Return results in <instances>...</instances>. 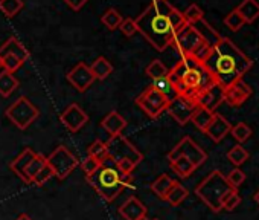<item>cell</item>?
Returning <instances> with one entry per match:
<instances>
[{"mask_svg": "<svg viewBox=\"0 0 259 220\" xmlns=\"http://www.w3.org/2000/svg\"><path fill=\"white\" fill-rule=\"evenodd\" d=\"M138 31L159 52L172 45L176 34L188 23L168 0H151L150 7L135 20Z\"/></svg>", "mask_w": 259, "mask_h": 220, "instance_id": "cell-1", "label": "cell"}, {"mask_svg": "<svg viewBox=\"0 0 259 220\" xmlns=\"http://www.w3.org/2000/svg\"><path fill=\"white\" fill-rule=\"evenodd\" d=\"M204 66L213 75L217 84L223 89L229 87L253 67V60L244 54L230 39L221 37L210 49Z\"/></svg>", "mask_w": 259, "mask_h": 220, "instance_id": "cell-2", "label": "cell"}, {"mask_svg": "<svg viewBox=\"0 0 259 220\" xmlns=\"http://www.w3.org/2000/svg\"><path fill=\"white\" fill-rule=\"evenodd\" d=\"M168 80L177 90V95H186L191 98H197L198 93L217 84L213 75L204 66L191 57H183L180 61L168 72Z\"/></svg>", "mask_w": 259, "mask_h": 220, "instance_id": "cell-3", "label": "cell"}, {"mask_svg": "<svg viewBox=\"0 0 259 220\" xmlns=\"http://www.w3.org/2000/svg\"><path fill=\"white\" fill-rule=\"evenodd\" d=\"M87 182L105 202H113L125 190V185L120 180V173L117 171L116 164L111 158H107L101 164V168L95 174L87 177Z\"/></svg>", "mask_w": 259, "mask_h": 220, "instance_id": "cell-4", "label": "cell"}, {"mask_svg": "<svg viewBox=\"0 0 259 220\" xmlns=\"http://www.w3.org/2000/svg\"><path fill=\"white\" fill-rule=\"evenodd\" d=\"M171 46L176 48V51L180 54L182 58L191 57L200 63L206 61L212 49V45L203 39V35L198 32V29L194 25H186L185 28H182L176 34Z\"/></svg>", "mask_w": 259, "mask_h": 220, "instance_id": "cell-5", "label": "cell"}, {"mask_svg": "<svg viewBox=\"0 0 259 220\" xmlns=\"http://www.w3.org/2000/svg\"><path fill=\"white\" fill-rule=\"evenodd\" d=\"M232 190L233 188L227 182V177L220 170H213L198 184V187L195 188V194L213 212H218L221 211V203H223L224 196Z\"/></svg>", "mask_w": 259, "mask_h": 220, "instance_id": "cell-6", "label": "cell"}, {"mask_svg": "<svg viewBox=\"0 0 259 220\" xmlns=\"http://www.w3.org/2000/svg\"><path fill=\"white\" fill-rule=\"evenodd\" d=\"M38 108L26 96H20L7 108V118L20 130H26L38 118Z\"/></svg>", "mask_w": 259, "mask_h": 220, "instance_id": "cell-7", "label": "cell"}, {"mask_svg": "<svg viewBox=\"0 0 259 220\" xmlns=\"http://www.w3.org/2000/svg\"><path fill=\"white\" fill-rule=\"evenodd\" d=\"M105 145H107L108 158H111L114 161V164L122 161V159H130V161H133L136 165H139L144 159V155L122 133L110 136V139L105 142Z\"/></svg>", "mask_w": 259, "mask_h": 220, "instance_id": "cell-8", "label": "cell"}, {"mask_svg": "<svg viewBox=\"0 0 259 220\" xmlns=\"http://www.w3.org/2000/svg\"><path fill=\"white\" fill-rule=\"evenodd\" d=\"M48 165L52 168L54 171V176H57L60 180L66 179L78 165V159L75 155L70 153V150L66 147V145H58L48 158Z\"/></svg>", "mask_w": 259, "mask_h": 220, "instance_id": "cell-9", "label": "cell"}, {"mask_svg": "<svg viewBox=\"0 0 259 220\" xmlns=\"http://www.w3.org/2000/svg\"><path fill=\"white\" fill-rule=\"evenodd\" d=\"M136 104L144 110V112L150 118L156 120L163 112H166L169 99L163 93H160L157 89H154L153 86H150L139 98H136Z\"/></svg>", "mask_w": 259, "mask_h": 220, "instance_id": "cell-10", "label": "cell"}, {"mask_svg": "<svg viewBox=\"0 0 259 220\" xmlns=\"http://www.w3.org/2000/svg\"><path fill=\"white\" fill-rule=\"evenodd\" d=\"M177 158H186L189 159L197 168L200 165H203L207 159V153L189 136H185L183 139H180V142L168 153V161L172 162Z\"/></svg>", "mask_w": 259, "mask_h": 220, "instance_id": "cell-11", "label": "cell"}, {"mask_svg": "<svg viewBox=\"0 0 259 220\" xmlns=\"http://www.w3.org/2000/svg\"><path fill=\"white\" fill-rule=\"evenodd\" d=\"M197 107L198 104L194 98L186 96V95H177L176 98L169 101L166 112L177 124L186 126L188 123H191V118L197 110Z\"/></svg>", "mask_w": 259, "mask_h": 220, "instance_id": "cell-12", "label": "cell"}, {"mask_svg": "<svg viewBox=\"0 0 259 220\" xmlns=\"http://www.w3.org/2000/svg\"><path fill=\"white\" fill-rule=\"evenodd\" d=\"M89 115L84 112V110L78 105V104H70L64 112L60 115V121L67 127L69 132L75 133L78 130H81L87 123H89Z\"/></svg>", "mask_w": 259, "mask_h": 220, "instance_id": "cell-13", "label": "cell"}, {"mask_svg": "<svg viewBox=\"0 0 259 220\" xmlns=\"http://www.w3.org/2000/svg\"><path fill=\"white\" fill-rule=\"evenodd\" d=\"M251 95H253L251 86H248L244 81V78L235 81L233 84H230L229 87L224 89V101L232 107L242 105Z\"/></svg>", "mask_w": 259, "mask_h": 220, "instance_id": "cell-14", "label": "cell"}, {"mask_svg": "<svg viewBox=\"0 0 259 220\" xmlns=\"http://www.w3.org/2000/svg\"><path fill=\"white\" fill-rule=\"evenodd\" d=\"M67 81L78 90V92H85L95 81V77L90 70V67L85 63H78L69 74H67Z\"/></svg>", "mask_w": 259, "mask_h": 220, "instance_id": "cell-15", "label": "cell"}, {"mask_svg": "<svg viewBox=\"0 0 259 220\" xmlns=\"http://www.w3.org/2000/svg\"><path fill=\"white\" fill-rule=\"evenodd\" d=\"M195 101L200 107H204V108L210 110V112H215V110L220 107V104L224 102V89L220 84H213L209 89L198 93Z\"/></svg>", "mask_w": 259, "mask_h": 220, "instance_id": "cell-16", "label": "cell"}, {"mask_svg": "<svg viewBox=\"0 0 259 220\" xmlns=\"http://www.w3.org/2000/svg\"><path fill=\"white\" fill-rule=\"evenodd\" d=\"M117 212L123 220H141L147 217V206L138 197L132 196L119 206Z\"/></svg>", "mask_w": 259, "mask_h": 220, "instance_id": "cell-17", "label": "cell"}, {"mask_svg": "<svg viewBox=\"0 0 259 220\" xmlns=\"http://www.w3.org/2000/svg\"><path fill=\"white\" fill-rule=\"evenodd\" d=\"M232 124L221 115V114H213V118L207 129L204 130V135H207L213 142H221L227 135H230Z\"/></svg>", "mask_w": 259, "mask_h": 220, "instance_id": "cell-18", "label": "cell"}, {"mask_svg": "<svg viewBox=\"0 0 259 220\" xmlns=\"http://www.w3.org/2000/svg\"><path fill=\"white\" fill-rule=\"evenodd\" d=\"M5 55H14L17 58H20L23 63L28 61V58H29L28 49L16 37H10L2 46H0V57H5Z\"/></svg>", "mask_w": 259, "mask_h": 220, "instance_id": "cell-19", "label": "cell"}, {"mask_svg": "<svg viewBox=\"0 0 259 220\" xmlns=\"http://www.w3.org/2000/svg\"><path fill=\"white\" fill-rule=\"evenodd\" d=\"M35 156V152L32 149H25L11 164H10V168L23 180L28 184V179H26V167L29 165V162L32 161V158Z\"/></svg>", "mask_w": 259, "mask_h": 220, "instance_id": "cell-20", "label": "cell"}, {"mask_svg": "<svg viewBox=\"0 0 259 220\" xmlns=\"http://www.w3.org/2000/svg\"><path fill=\"white\" fill-rule=\"evenodd\" d=\"M101 126L110 133V136H113V135L122 133V130L126 127V121L116 112V110H111V112L101 121Z\"/></svg>", "mask_w": 259, "mask_h": 220, "instance_id": "cell-21", "label": "cell"}, {"mask_svg": "<svg viewBox=\"0 0 259 220\" xmlns=\"http://www.w3.org/2000/svg\"><path fill=\"white\" fill-rule=\"evenodd\" d=\"M236 11L242 17V20L247 23H253L259 19V4L256 0H242L236 7Z\"/></svg>", "mask_w": 259, "mask_h": 220, "instance_id": "cell-22", "label": "cell"}, {"mask_svg": "<svg viewBox=\"0 0 259 220\" xmlns=\"http://www.w3.org/2000/svg\"><path fill=\"white\" fill-rule=\"evenodd\" d=\"M174 184H176L174 179H171L168 174H162V176H159V177L151 184V190H153V193H154L159 199L165 200L166 196H168V193H169V190L172 188Z\"/></svg>", "mask_w": 259, "mask_h": 220, "instance_id": "cell-23", "label": "cell"}, {"mask_svg": "<svg viewBox=\"0 0 259 220\" xmlns=\"http://www.w3.org/2000/svg\"><path fill=\"white\" fill-rule=\"evenodd\" d=\"M17 87H19V80L14 77V74L8 70L0 72V95L4 98H8Z\"/></svg>", "mask_w": 259, "mask_h": 220, "instance_id": "cell-24", "label": "cell"}, {"mask_svg": "<svg viewBox=\"0 0 259 220\" xmlns=\"http://www.w3.org/2000/svg\"><path fill=\"white\" fill-rule=\"evenodd\" d=\"M213 114H215V112H210V110H207V108L198 105L197 110L194 112V115H192V118H191V123H192L198 130H201V132L204 133V130L207 129V126L210 124V121H212V118H213Z\"/></svg>", "mask_w": 259, "mask_h": 220, "instance_id": "cell-25", "label": "cell"}, {"mask_svg": "<svg viewBox=\"0 0 259 220\" xmlns=\"http://www.w3.org/2000/svg\"><path fill=\"white\" fill-rule=\"evenodd\" d=\"M95 80H105L111 72H113V64L105 58V57H99L96 58L92 66H89Z\"/></svg>", "mask_w": 259, "mask_h": 220, "instance_id": "cell-26", "label": "cell"}, {"mask_svg": "<svg viewBox=\"0 0 259 220\" xmlns=\"http://www.w3.org/2000/svg\"><path fill=\"white\" fill-rule=\"evenodd\" d=\"M169 165H171V168L174 170V173H176L179 177H182V179L189 177V176L197 170V167H195L189 159H186V158H177L176 161L169 162Z\"/></svg>", "mask_w": 259, "mask_h": 220, "instance_id": "cell-27", "label": "cell"}, {"mask_svg": "<svg viewBox=\"0 0 259 220\" xmlns=\"http://www.w3.org/2000/svg\"><path fill=\"white\" fill-rule=\"evenodd\" d=\"M189 196V191L182 185V184H179L177 180H176V184L172 185V188L169 190V193H168V196H166V202L168 203H171L172 206H179L186 197Z\"/></svg>", "mask_w": 259, "mask_h": 220, "instance_id": "cell-28", "label": "cell"}, {"mask_svg": "<svg viewBox=\"0 0 259 220\" xmlns=\"http://www.w3.org/2000/svg\"><path fill=\"white\" fill-rule=\"evenodd\" d=\"M46 164H48L46 156H43L40 153H35V156L32 158V161L29 162V165L26 167V179H28V184L32 182V179L38 174V171H41L46 167Z\"/></svg>", "mask_w": 259, "mask_h": 220, "instance_id": "cell-29", "label": "cell"}, {"mask_svg": "<svg viewBox=\"0 0 259 220\" xmlns=\"http://www.w3.org/2000/svg\"><path fill=\"white\" fill-rule=\"evenodd\" d=\"M154 89H157L160 93H163L169 101L172 98L177 96V90L176 87L172 86V83L168 80V77H163V78H157V80H153V84H151Z\"/></svg>", "mask_w": 259, "mask_h": 220, "instance_id": "cell-30", "label": "cell"}, {"mask_svg": "<svg viewBox=\"0 0 259 220\" xmlns=\"http://www.w3.org/2000/svg\"><path fill=\"white\" fill-rule=\"evenodd\" d=\"M227 159L235 165V167H241L247 159H248V152L241 145H233L229 152H227Z\"/></svg>", "mask_w": 259, "mask_h": 220, "instance_id": "cell-31", "label": "cell"}, {"mask_svg": "<svg viewBox=\"0 0 259 220\" xmlns=\"http://www.w3.org/2000/svg\"><path fill=\"white\" fill-rule=\"evenodd\" d=\"M122 16L116 11V10H107L105 13H104V16L101 17V22H102V25H105V28L107 29H111V31H114V29H117L119 26H120V23H122Z\"/></svg>", "mask_w": 259, "mask_h": 220, "instance_id": "cell-32", "label": "cell"}, {"mask_svg": "<svg viewBox=\"0 0 259 220\" xmlns=\"http://www.w3.org/2000/svg\"><path fill=\"white\" fill-rule=\"evenodd\" d=\"M23 8V0H0V11L7 17H14Z\"/></svg>", "mask_w": 259, "mask_h": 220, "instance_id": "cell-33", "label": "cell"}, {"mask_svg": "<svg viewBox=\"0 0 259 220\" xmlns=\"http://www.w3.org/2000/svg\"><path fill=\"white\" fill-rule=\"evenodd\" d=\"M230 135L233 136V139L239 144L245 142L251 135H253V130L245 124V123H238L236 126H232L230 129Z\"/></svg>", "mask_w": 259, "mask_h": 220, "instance_id": "cell-34", "label": "cell"}, {"mask_svg": "<svg viewBox=\"0 0 259 220\" xmlns=\"http://www.w3.org/2000/svg\"><path fill=\"white\" fill-rule=\"evenodd\" d=\"M145 72H147V75H148L150 78L157 80V78H163V77H166L169 70H168V67H166L160 60H153V61L147 66Z\"/></svg>", "mask_w": 259, "mask_h": 220, "instance_id": "cell-35", "label": "cell"}, {"mask_svg": "<svg viewBox=\"0 0 259 220\" xmlns=\"http://www.w3.org/2000/svg\"><path fill=\"white\" fill-rule=\"evenodd\" d=\"M183 17H185L188 25H195V23H198L200 20L204 19V13L197 4H192V5H189L186 8V11L183 13Z\"/></svg>", "mask_w": 259, "mask_h": 220, "instance_id": "cell-36", "label": "cell"}, {"mask_svg": "<svg viewBox=\"0 0 259 220\" xmlns=\"http://www.w3.org/2000/svg\"><path fill=\"white\" fill-rule=\"evenodd\" d=\"M224 25H226L230 31L238 32V31L245 25V22L242 20V17L239 16V13H238L236 8H235V10H232V11L224 17Z\"/></svg>", "mask_w": 259, "mask_h": 220, "instance_id": "cell-37", "label": "cell"}, {"mask_svg": "<svg viewBox=\"0 0 259 220\" xmlns=\"http://www.w3.org/2000/svg\"><path fill=\"white\" fill-rule=\"evenodd\" d=\"M89 156H92V158L98 159V161L102 164V162L108 158V152H107V145H105V142H102V141L96 139V141L89 147Z\"/></svg>", "mask_w": 259, "mask_h": 220, "instance_id": "cell-38", "label": "cell"}, {"mask_svg": "<svg viewBox=\"0 0 259 220\" xmlns=\"http://www.w3.org/2000/svg\"><path fill=\"white\" fill-rule=\"evenodd\" d=\"M241 203V196L238 193V190H232L229 191L224 199H223V203H221V209H226V211H233L235 208H238Z\"/></svg>", "mask_w": 259, "mask_h": 220, "instance_id": "cell-39", "label": "cell"}, {"mask_svg": "<svg viewBox=\"0 0 259 220\" xmlns=\"http://www.w3.org/2000/svg\"><path fill=\"white\" fill-rule=\"evenodd\" d=\"M227 182L230 184V187L233 188V190H238L244 182H245V173L239 168V167H236V168H233L227 176Z\"/></svg>", "mask_w": 259, "mask_h": 220, "instance_id": "cell-40", "label": "cell"}, {"mask_svg": "<svg viewBox=\"0 0 259 220\" xmlns=\"http://www.w3.org/2000/svg\"><path fill=\"white\" fill-rule=\"evenodd\" d=\"M81 168H82L85 177H90L92 174H95V173L101 168V162H99L98 159H95V158H92V156L87 155V158H85V159L82 161V164H81Z\"/></svg>", "mask_w": 259, "mask_h": 220, "instance_id": "cell-41", "label": "cell"}, {"mask_svg": "<svg viewBox=\"0 0 259 220\" xmlns=\"http://www.w3.org/2000/svg\"><path fill=\"white\" fill-rule=\"evenodd\" d=\"M2 61H4V69L11 74H16L23 64V61L14 55H5V57H2Z\"/></svg>", "mask_w": 259, "mask_h": 220, "instance_id": "cell-42", "label": "cell"}, {"mask_svg": "<svg viewBox=\"0 0 259 220\" xmlns=\"http://www.w3.org/2000/svg\"><path fill=\"white\" fill-rule=\"evenodd\" d=\"M119 29L125 37H133L138 32V26H136V22L133 19H123Z\"/></svg>", "mask_w": 259, "mask_h": 220, "instance_id": "cell-43", "label": "cell"}, {"mask_svg": "<svg viewBox=\"0 0 259 220\" xmlns=\"http://www.w3.org/2000/svg\"><path fill=\"white\" fill-rule=\"evenodd\" d=\"M51 177H54V171H52V168L46 164V167H45L41 171H38V174L32 179L31 184H34V185H45Z\"/></svg>", "mask_w": 259, "mask_h": 220, "instance_id": "cell-44", "label": "cell"}, {"mask_svg": "<svg viewBox=\"0 0 259 220\" xmlns=\"http://www.w3.org/2000/svg\"><path fill=\"white\" fill-rule=\"evenodd\" d=\"M138 165L133 162V161H130V159H122L119 162H116V168L120 174H133V170L136 168Z\"/></svg>", "mask_w": 259, "mask_h": 220, "instance_id": "cell-45", "label": "cell"}, {"mask_svg": "<svg viewBox=\"0 0 259 220\" xmlns=\"http://www.w3.org/2000/svg\"><path fill=\"white\" fill-rule=\"evenodd\" d=\"M63 2H66L73 11H79L89 2V0H63Z\"/></svg>", "mask_w": 259, "mask_h": 220, "instance_id": "cell-46", "label": "cell"}, {"mask_svg": "<svg viewBox=\"0 0 259 220\" xmlns=\"http://www.w3.org/2000/svg\"><path fill=\"white\" fill-rule=\"evenodd\" d=\"M16 220H32L28 214H20V215H17V218Z\"/></svg>", "mask_w": 259, "mask_h": 220, "instance_id": "cell-47", "label": "cell"}, {"mask_svg": "<svg viewBox=\"0 0 259 220\" xmlns=\"http://www.w3.org/2000/svg\"><path fill=\"white\" fill-rule=\"evenodd\" d=\"M253 199H254V202H256V203L259 205V190H257V191L254 193V196H253Z\"/></svg>", "mask_w": 259, "mask_h": 220, "instance_id": "cell-48", "label": "cell"}, {"mask_svg": "<svg viewBox=\"0 0 259 220\" xmlns=\"http://www.w3.org/2000/svg\"><path fill=\"white\" fill-rule=\"evenodd\" d=\"M4 67V61H2V57H0V69Z\"/></svg>", "mask_w": 259, "mask_h": 220, "instance_id": "cell-49", "label": "cell"}, {"mask_svg": "<svg viewBox=\"0 0 259 220\" xmlns=\"http://www.w3.org/2000/svg\"><path fill=\"white\" fill-rule=\"evenodd\" d=\"M141 220H150L148 217H144V218H141Z\"/></svg>", "mask_w": 259, "mask_h": 220, "instance_id": "cell-50", "label": "cell"}, {"mask_svg": "<svg viewBox=\"0 0 259 220\" xmlns=\"http://www.w3.org/2000/svg\"><path fill=\"white\" fill-rule=\"evenodd\" d=\"M151 220H160V218H151Z\"/></svg>", "mask_w": 259, "mask_h": 220, "instance_id": "cell-51", "label": "cell"}]
</instances>
